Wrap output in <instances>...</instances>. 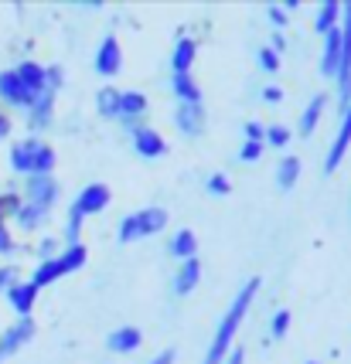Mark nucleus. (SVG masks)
I'll return each mask as SVG.
<instances>
[{"instance_id":"obj_45","label":"nucleus","mask_w":351,"mask_h":364,"mask_svg":"<svg viewBox=\"0 0 351 364\" xmlns=\"http://www.w3.org/2000/svg\"><path fill=\"white\" fill-rule=\"evenodd\" d=\"M263 99H266V102H280V99H283V92H280L276 85H270V89H263Z\"/></svg>"},{"instance_id":"obj_26","label":"nucleus","mask_w":351,"mask_h":364,"mask_svg":"<svg viewBox=\"0 0 351 364\" xmlns=\"http://www.w3.org/2000/svg\"><path fill=\"white\" fill-rule=\"evenodd\" d=\"M96 109H99V116H103V119H120V89H112V85L99 89Z\"/></svg>"},{"instance_id":"obj_46","label":"nucleus","mask_w":351,"mask_h":364,"mask_svg":"<svg viewBox=\"0 0 351 364\" xmlns=\"http://www.w3.org/2000/svg\"><path fill=\"white\" fill-rule=\"evenodd\" d=\"M38 252L45 255V259H51V255H55V242H51V238H45V242L38 245Z\"/></svg>"},{"instance_id":"obj_15","label":"nucleus","mask_w":351,"mask_h":364,"mask_svg":"<svg viewBox=\"0 0 351 364\" xmlns=\"http://www.w3.org/2000/svg\"><path fill=\"white\" fill-rule=\"evenodd\" d=\"M38 146H41V140H17L14 146H11V167H14L17 174H28L31 177L34 171V157H38Z\"/></svg>"},{"instance_id":"obj_21","label":"nucleus","mask_w":351,"mask_h":364,"mask_svg":"<svg viewBox=\"0 0 351 364\" xmlns=\"http://www.w3.org/2000/svg\"><path fill=\"white\" fill-rule=\"evenodd\" d=\"M167 252L174 255V259H194L198 255V235H194L192 228H181V232H174L171 235V242H167Z\"/></svg>"},{"instance_id":"obj_18","label":"nucleus","mask_w":351,"mask_h":364,"mask_svg":"<svg viewBox=\"0 0 351 364\" xmlns=\"http://www.w3.org/2000/svg\"><path fill=\"white\" fill-rule=\"evenodd\" d=\"M55 95H58V89H51V85H45V92L38 95V99H34L31 116H28V123H31L34 129L51 127V112H55Z\"/></svg>"},{"instance_id":"obj_25","label":"nucleus","mask_w":351,"mask_h":364,"mask_svg":"<svg viewBox=\"0 0 351 364\" xmlns=\"http://www.w3.org/2000/svg\"><path fill=\"white\" fill-rule=\"evenodd\" d=\"M337 21H341V0H324V4H320V11H318V17H314V28H318V34L335 31Z\"/></svg>"},{"instance_id":"obj_8","label":"nucleus","mask_w":351,"mask_h":364,"mask_svg":"<svg viewBox=\"0 0 351 364\" xmlns=\"http://www.w3.org/2000/svg\"><path fill=\"white\" fill-rule=\"evenodd\" d=\"M31 337H34V320L31 317H21L14 327H7V331L0 333V361L14 358L17 350L24 348Z\"/></svg>"},{"instance_id":"obj_34","label":"nucleus","mask_w":351,"mask_h":364,"mask_svg":"<svg viewBox=\"0 0 351 364\" xmlns=\"http://www.w3.org/2000/svg\"><path fill=\"white\" fill-rule=\"evenodd\" d=\"M79 232H82V218L75 211H68V225H65V238H68V245H75L79 242Z\"/></svg>"},{"instance_id":"obj_31","label":"nucleus","mask_w":351,"mask_h":364,"mask_svg":"<svg viewBox=\"0 0 351 364\" xmlns=\"http://www.w3.org/2000/svg\"><path fill=\"white\" fill-rule=\"evenodd\" d=\"M287 331H290V310H276L270 323V333L280 341V337H287Z\"/></svg>"},{"instance_id":"obj_23","label":"nucleus","mask_w":351,"mask_h":364,"mask_svg":"<svg viewBox=\"0 0 351 364\" xmlns=\"http://www.w3.org/2000/svg\"><path fill=\"white\" fill-rule=\"evenodd\" d=\"M324 106H328V95L324 92L310 95V102L303 106V116H300V133L303 136H310V133L318 129V119H320V112H324Z\"/></svg>"},{"instance_id":"obj_27","label":"nucleus","mask_w":351,"mask_h":364,"mask_svg":"<svg viewBox=\"0 0 351 364\" xmlns=\"http://www.w3.org/2000/svg\"><path fill=\"white\" fill-rule=\"evenodd\" d=\"M297 177H300V157H283L280 160V167H276V188L290 191L293 184H297Z\"/></svg>"},{"instance_id":"obj_39","label":"nucleus","mask_w":351,"mask_h":364,"mask_svg":"<svg viewBox=\"0 0 351 364\" xmlns=\"http://www.w3.org/2000/svg\"><path fill=\"white\" fill-rule=\"evenodd\" d=\"M17 283V269L14 266H0V293H7Z\"/></svg>"},{"instance_id":"obj_7","label":"nucleus","mask_w":351,"mask_h":364,"mask_svg":"<svg viewBox=\"0 0 351 364\" xmlns=\"http://www.w3.org/2000/svg\"><path fill=\"white\" fill-rule=\"evenodd\" d=\"M0 102L4 106H21V109H31L34 106V95L21 85V79H17V72L14 68H4L0 72Z\"/></svg>"},{"instance_id":"obj_16","label":"nucleus","mask_w":351,"mask_h":364,"mask_svg":"<svg viewBox=\"0 0 351 364\" xmlns=\"http://www.w3.org/2000/svg\"><path fill=\"white\" fill-rule=\"evenodd\" d=\"M140 344H144V331L140 327H120V331H110V337H106V348L112 354H130Z\"/></svg>"},{"instance_id":"obj_30","label":"nucleus","mask_w":351,"mask_h":364,"mask_svg":"<svg viewBox=\"0 0 351 364\" xmlns=\"http://www.w3.org/2000/svg\"><path fill=\"white\" fill-rule=\"evenodd\" d=\"M263 140L270 143V146H287V143L293 140V133H290V129L283 127V123H273V127H266Z\"/></svg>"},{"instance_id":"obj_22","label":"nucleus","mask_w":351,"mask_h":364,"mask_svg":"<svg viewBox=\"0 0 351 364\" xmlns=\"http://www.w3.org/2000/svg\"><path fill=\"white\" fill-rule=\"evenodd\" d=\"M337 58H341V24L335 31L324 34V55H320V72L324 75H335L337 72Z\"/></svg>"},{"instance_id":"obj_1","label":"nucleus","mask_w":351,"mask_h":364,"mask_svg":"<svg viewBox=\"0 0 351 364\" xmlns=\"http://www.w3.org/2000/svg\"><path fill=\"white\" fill-rule=\"evenodd\" d=\"M259 286H263V283H259V276H253V279H246V286L236 293V300H232V306L225 310V317H222V323H219L215 337H211L208 354H205V361H201V364H222L225 358H229L232 341H236V331L242 327V320H246V314H249V306H253Z\"/></svg>"},{"instance_id":"obj_33","label":"nucleus","mask_w":351,"mask_h":364,"mask_svg":"<svg viewBox=\"0 0 351 364\" xmlns=\"http://www.w3.org/2000/svg\"><path fill=\"white\" fill-rule=\"evenodd\" d=\"M208 194H215V198H225V194H232V184H229V177H225V174H211V177H208Z\"/></svg>"},{"instance_id":"obj_32","label":"nucleus","mask_w":351,"mask_h":364,"mask_svg":"<svg viewBox=\"0 0 351 364\" xmlns=\"http://www.w3.org/2000/svg\"><path fill=\"white\" fill-rule=\"evenodd\" d=\"M17 208H21V194H0V218H14Z\"/></svg>"},{"instance_id":"obj_12","label":"nucleus","mask_w":351,"mask_h":364,"mask_svg":"<svg viewBox=\"0 0 351 364\" xmlns=\"http://www.w3.org/2000/svg\"><path fill=\"white\" fill-rule=\"evenodd\" d=\"M174 127L184 136H201V129H205V106L201 102H181L174 112Z\"/></svg>"},{"instance_id":"obj_40","label":"nucleus","mask_w":351,"mask_h":364,"mask_svg":"<svg viewBox=\"0 0 351 364\" xmlns=\"http://www.w3.org/2000/svg\"><path fill=\"white\" fill-rule=\"evenodd\" d=\"M263 133H266V129L259 127V123H246V140H256V143H263Z\"/></svg>"},{"instance_id":"obj_4","label":"nucleus","mask_w":351,"mask_h":364,"mask_svg":"<svg viewBox=\"0 0 351 364\" xmlns=\"http://www.w3.org/2000/svg\"><path fill=\"white\" fill-rule=\"evenodd\" d=\"M341 17H345V24H341V58H337V106L341 112L351 106V4H341Z\"/></svg>"},{"instance_id":"obj_13","label":"nucleus","mask_w":351,"mask_h":364,"mask_svg":"<svg viewBox=\"0 0 351 364\" xmlns=\"http://www.w3.org/2000/svg\"><path fill=\"white\" fill-rule=\"evenodd\" d=\"M7 300H11V306H14V314L17 317H31V310H34V300H38V286L31 283V279H17L11 289H7Z\"/></svg>"},{"instance_id":"obj_19","label":"nucleus","mask_w":351,"mask_h":364,"mask_svg":"<svg viewBox=\"0 0 351 364\" xmlns=\"http://www.w3.org/2000/svg\"><path fill=\"white\" fill-rule=\"evenodd\" d=\"M198 283H201V259L194 255V259H184V262H181V269H177V276H174V293L177 296H188Z\"/></svg>"},{"instance_id":"obj_36","label":"nucleus","mask_w":351,"mask_h":364,"mask_svg":"<svg viewBox=\"0 0 351 364\" xmlns=\"http://www.w3.org/2000/svg\"><path fill=\"white\" fill-rule=\"evenodd\" d=\"M259 65H263L266 72H276V68H280V55H276L273 48H259Z\"/></svg>"},{"instance_id":"obj_17","label":"nucleus","mask_w":351,"mask_h":364,"mask_svg":"<svg viewBox=\"0 0 351 364\" xmlns=\"http://www.w3.org/2000/svg\"><path fill=\"white\" fill-rule=\"evenodd\" d=\"M14 72H17V79H21V85H24L34 99L45 92V85H48V79H45V65H38V62H31V58H28V62L17 65Z\"/></svg>"},{"instance_id":"obj_11","label":"nucleus","mask_w":351,"mask_h":364,"mask_svg":"<svg viewBox=\"0 0 351 364\" xmlns=\"http://www.w3.org/2000/svg\"><path fill=\"white\" fill-rule=\"evenodd\" d=\"M133 150H137L144 160L164 157V154H167V140H164L154 127H137L133 129Z\"/></svg>"},{"instance_id":"obj_2","label":"nucleus","mask_w":351,"mask_h":364,"mask_svg":"<svg viewBox=\"0 0 351 364\" xmlns=\"http://www.w3.org/2000/svg\"><path fill=\"white\" fill-rule=\"evenodd\" d=\"M85 259H89V249L82 245V242H75V245H68L62 255H51V259H41V266L31 272V283L41 289V286H51L58 283L62 276H68V272H75L85 266Z\"/></svg>"},{"instance_id":"obj_10","label":"nucleus","mask_w":351,"mask_h":364,"mask_svg":"<svg viewBox=\"0 0 351 364\" xmlns=\"http://www.w3.org/2000/svg\"><path fill=\"white\" fill-rule=\"evenodd\" d=\"M351 146V106L341 112V129H337L335 143H331V150H328V157H324V174H335L337 164L345 160V150Z\"/></svg>"},{"instance_id":"obj_20","label":"nucleus","mask_w":351,"mask_h":364,"mask_svg":"<svg viewBox=\"0 0 351 364\" xmlns=\"http://www.w3.org/2000/svg\"><path fill=\"white\" fill-rule=\"evenodd\" d=\"M194 55H198V41H194V38H188V34H181V38H177V45H174V55H171L174 75H181V72H192Z\"/></svg>"},{"instance_id":"obj_47","label":"nucleus","mask_w":351,"mask_h":364,"mask_svg":"<svg viewBox=\"0 0 351 364\" xmlns=\"http://www.w3.org/2000/svg\"><path fill=\"white\" fill-rule=\"evenodd\" d=\"M307 364H318V361H307Z\"/></svg>"},{"instance_id":"obj_35","label":"nucleus","mask_w":351,"mask_h":364,"mask_svg":"<svg viewBox=\"0 0 351 364\" xmlns=\"http://www.w3.org/2000/svg\"><path fill=\"white\" fill-rule=\"evenodd\" d=\"M263 157V143H256V140H246L242 143V150H239V160H246V164H253V160Z\"/></svg>"},{"instance_id":"obj_28","label":"nucleus","mask_w":351,"mask_h":364,"mask_svg":"<svg viewBox=\"0 0 351 364\" xmlns=\"http://www.w3.org/2000/svg\"><path fill=\"white\" fill-rule=\"evenodd\" d=\"M17 225H21V228H24V232H34V228H38V225L45 222V218H48V211H41V208H34V205H24V201H21V208H17Z\"/></svg>"},{"instance_id":"obj_41","label":"nucleus","mask_w":351,"mask_h":364,"mask_svg":"<svg viewBox=\"0 0 351 364\" xmlns=\"http://www.w3.org/2000/svg\"><path fill=\"white\" fill-rule=\"evenodd\" d=\"M11 129H14L11 116H7V112H0V140H7V136H11Z\"/></svg>"},{"instance_id":"obj_14","label":"nucleus","mask_w":351,"mask_h":364,"mask_svg":"<svg viewBox=\"0 0 351 364\" xmlns=\"http://www.w3.org/2000/svg\"><path fill=\"white\" fill-rule=\"evenodd\" d=\"M147 116V95L144 92H120V119L130 129L140 127V119Z\"/></svg>"},{"instance_id":"obj_43","label":"nucleus","mask_w":351,"mask_h":364,"mask_svg":"<svg viewBox=\"0 0 351 364\" xmlns=\"http://www.w3.org/2000/svg\"><path fill=\"white\" fill-rule=\"evenodd\" d=\"M174 358H177L174 348H167V350H160V354H157V358H154L150 364H174Z\"/></svg>"},{"instance_id":"obj_3","label":"nucleus","mask_w":351,"mask_h":364,"mask_svg":"<svg viewBox=\"0 0 351 364\" xmlns=\"http://www.w3.org/2000/svg\"><path fill=\"white\" fill-rule=\"evenodd\" d=\"M164 225H167V211L164 208H140V211H133L127 215L123 222H120V232L116 238L127 245V242H140L147 235H157L164 232Z\"/></svg>"},{"instance_id":"obj_29","label":"nucleus","mask_w":351,"mask_h":364,"mask_svg":"<svg viewBox=\"0 0 351 364\" xmlns=\"http://www.w3.org/2000/svg\"><path fill=\"white\" fill-rule=\"evenodd\" d=\"M55 146H51V143H41V146H38V157H34V171L31 174H51V171H55Z\"/></svg>"},{"instance_id":"obj_37","label":"nucleus","mask_w":351,"mask_h":364,"mask_svg":"<svg viewBox=\"0 0 351 364\" xmlns=\"http://www.w3.org/2000/svg\"><path fill=\"white\" fill-rule=\"evenodd\" d=\"M11 252H14V235H11L7 222L0 218V255H11Z\"/></svg>"},{"instance_id":"obj_9","label":"nucleus","mask_w":351,"mask_h":364,"mask_svg":"<svg viewBox=\"0 0 351 364\" xmlns=\"http://www.w3.org/2000/svg\"><path fill=\"white\" fill-rule=\"evenodd\" d=\"M120 68H123V48L116 41V34H106L103 41H99V51H96V72L99 75H120Z\"/></svg>"},{"instance_id":"obj_44","label":"nucleus","mask_w":351,"mask_h":364,"mask_svg":"<svg viewBox=\"0 0 351 364\" xmlns=\"http://www.w3.org/2000/svg\"><path fill=\"white\" fill-rule=\"evenodd\" d=\"M273 51H276V55H280V51H283V48H287V34L283 31H273Z\"/></svg>"},{"instance_id":"obj_42","label":"nucleus","mask_w":351,"mask_h":364,"mask_svg":"<svg viewBox=\"0 0 351 364\" xmlns=\"http://www.w3.org/2000/svg\"><path fill=\"white\" fill-rule=\"evenodd\" d=\"M222 364H246V350H242V348H232V350H229V358H225Z\"/></svg>"},{"instance_id":"obj_5","label":"nucleus","mask_w":351,"mask_h":364,"mask_svg":"<svg viewBox=\"0 0 351 364\" xmlns=\"http://www.w3.org/2000/svg\"><path fill=\"white\" fill-rule=\"evenodd\" d=\"M58 181H55V174H31L28 181H24V205H34L41 208V211H51L55 208V201H58Z\"/></svg>"},{"instance_id":"obj_6","label":"nucleus","mask_w":351,"mask_h":364,"mask_svg":"<svg viewBox=\"0 0 351 364\" xmlns=\"http://www.w3.org/2000/svg\"><path fill=\"white\" fill-rule=\"evenodd\" d=\"M110 201H112V191L106 188L103 181H96V184H85V188L79 191V198H75L72 211H75L79 218H89V215H99Z\"/></svg>"},{"instance_id":"obj_24","label":"nucleus","mask_w":351,"mask_h":364,"mask_svg":"<svg viewBox=\"0 0 351 364\" xmlns=\"http://www.w3.org/2000/svg\"><path fill=\"white\" fill-rule=\"evenodd\" d=\"M171 89H174L177 102H201V85L192 79V72H181L171 79Z\"/></svg>"},{"instance_id":"obj_38","label":"nucleus","mask_w":351,"mask_h":364,"mask_svg":"<svg viewBox=\"0 0 351 364\" xmlns=\"http://www.w3.org/2000/svg\"><path fill=\"white\" fill-rule=\"evenodd\" d=\"M266 17L273 21V28H276V31H283V28H287V11H283L280 4H273L270 11H266Z\"/></svg>"}]
</instances>
